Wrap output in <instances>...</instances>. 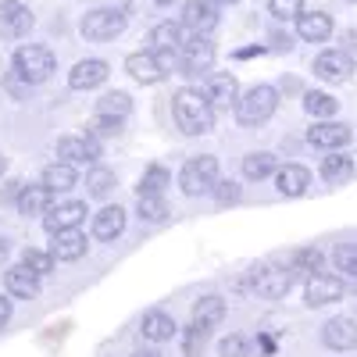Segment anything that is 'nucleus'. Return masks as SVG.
Instances as JSON below:
<instances>
[{"instance_id": "nucleus-44", "label": "nucleus", "mask_w": 357, "mask_h": 357, "mask_svg": "<svg viewBox=\"0 0 357 357\" xmlns=\"http://www.w3.org/2000/svg\"><path fill=\"white\" fill-rule=\"evenodd\" d=\"M8 321H11V301H8V296H0V329H4Z\"/></svg>"}, {"instance_id": "nucleus-31", "label": "nucleus", "mask_w": 357, "mask_h": 357, "mask_svg": "<svg viewBox=\"0 0 357 357\" xmlns=\"http://www.w3.org/2000/svg\"><path fill=\"white\" fill-rule=\"evenodd\" d=\"M318 172H321L325 183H336V186H340V183H347V178L354 175V161H350L347 154H329V158L321 161Z\"/></svg>"}, {"instance_id": "nucleus-45", "label": "nucleus", "mask_w": 357, "mask_h": 357, "mask_svg": "<svg viewBox=\"0 0 357 357\" xmlns=\"http://www.w3.org/2000/svg\"><path fill=\"white\" fill-rule=\"evenodd\" d=\"M254 54H264V47H247V50H236V57H254Z\"/></svg>"}, {"instance_id": "nucleus-29", "label": "nucleus", "mask_w": 357, "mask_h": 357, "mask_svg": "<svg viewBox=\"0 0 357 357\" xmlns=\"http://www.w3.org/2000/svg\"><path fill=\"white\" fill-rule=\"evenodd\" d=\"M272 172H279V158L275 154H268V151H257V154H247L243 158V175L247 178H268Z\"/></svg>"}, {"instance_id": "nucleus-41", "label": "nucleus", "mask_w": 357, "mask_h": 357, "mask_svg": "<svg viewBox=\"0 0 357 357\" xmlns=\"http://www.w3.org/2000/svg\"><path fill=\"white\" fill-rule=\"evenodd\" d=\"M250 340L247 336H225L222 340V357H247Z\"/></svg>"}, {"instance_id": "nucleus-2", "label": "nucleus", "mask_w": 357, "mask_h": 357, "mask_svg": "<svg viewBox=\"0 0 357 357\" xmlns=\"http://www.w3.org/2000/svg\"><path fill=\"white\" fill-rule=\"evenodd\" d=\"M178 186H183L186 197H204L218 186V158L211 154H200V158H190L178 172Z\"/></svg>"}, {"instance_id": "nucleus-33", "label": "nucleus", "mask_w": 357, "mask_h": 357, "mask_svg": "<svg viewBox=\"0 0 357 357\" xmlns=\"http://www.w3.org/2000/svg\"><path fill=\"white\" fill-rule=\"evenodd\" d=\"M304 111L314 114V118H333L340 111V100L329 97V93H307L304 97Z\"/></svg>"}, {"instance_id": "nucleus-40", "label": "nucleus", "mask_w": 357, "mask_h": 357, "mask_svg": "<svg viewBox=\"0 0 357 357\" xmlns=\"http://www.w3.org/2000/svg\"><path fill=\"white\" fill-rule=\"evenodd\" d=\"M86 186H89V197H107L111 186H114V175L104 172V168H97V172L86 175Z\"/></svg>"}, {"instance_id": "nucleus-18", "label": "nucleus", "mask_w": 357, "mask_h": 357, "mask_svg": "<svg viewBox=\"0 0 357 357\" xmlns=\"http://www.w3.org/2000/svg\"><path fill=\"white\" fill-rule=\"evenodd\" d=\"M107 75H111L107 61H100V57H86V61H79V65L68 72V86H72V89H93V86H100Z\"/></svg>"}, {"instance_id": "nucleus-20", "label": "nucleus", "mask_w": 357, "mask_h": 357, "mask_svg": "<svg viewBox=\"0 0 357 357\" xmlns=\"http://www.w3.org/2000/svg\"><path fill=\"white\" fill-rule=\"evenodd\" d=\"M204 93L211 97V104L229 107V104L240 100V82H236L232 75H225V72H215V75L204 79Z\"/></svg>"}, {"instance_id": "nucleus-13", "label": "nucleus", "mask_w": 357, "mask_h": 357, "mask_svg": "<svg viewBox=\"0 0 357 357\" xmlns=\"http://www.w3.org/2000/svg\"><path fill=\"white\" fill-rule=\"evenodd\" d=\"M314 75L325 79V82H343L354 75V57L343 54V50H325L314 57Z\"/></svg>"}, {"instance_id": "nucleus-48", "label": "nucleus", "mask_w": 357, "mask_h": 357, "mask_svg": "<svg viewBox=\"0 0 357 357\" xmlns=\"http://www.w3.org/2000/svg\"><path fill=\"white\" fill-rule=\"evenodd\" d=\"M4 172H8V158H4V154H0V175H4Z\"/></svg>"}, {"instance_id": "nucleus-12", "label": "nucleus", "mask_w": 357, "mask_h": 357, "mask_svg": "<svg viewBox=\"0 0 357 357\" xmlns=\"http://www.w3.org/2000/svg\"><path fill=\"white\" fill-rule=\"evenodd\" d=\"M350 126H343V122H314L311 129H307V143L311 146H321V151H340V146H347L350 143Z\"/></svg>"}, {"instance_id": "nucleus-42", "label": "nucleus", "mask_w": 357, "mask_h": 357, "mask_svg": "<svg viewBox=\"0 0 357 357\" xmlns=\"http://www.w3.org/2000/svg\"><path fill=\"white\" fill-rule=\"evenodd\" d=\"M211 193H215L218 204H236V200H240V186H236L232 178H218V186Z\"/></svg>"}, {"instance_id": "nucleus-32", "label": "nucleus", "mask_w": 357, "mask_h": 357, "mask_svg": "<svg viewBox=\"0 0 357 357\" xmlns=\"http://www.w3.org/2000/svg\"><path fill=\"white\" fill-rule=\"evenodd\" d=\"M136 215L143 222H161L168 215V207L161 200V193H139V204H136Z\"/></svg>"}, {"instance_id": "nucleus-19", "label": "nucleus", "mask_w": 357, "mask_h": 357, "mask_svg": "<svg viewBox=\"0 0 357 357\" xmlns=\"http://www.w3.org/2000/svg\"><path fill=\"white\" fill-rule=\"evenodd\" d=\"M296 36H301L304 43H325L333 36V18L325 11H304L301 18H296Z\"/></svg>"}, {"instance_id": "nucleus-11", "label": "nucleus", "mask_w": 357, "mask_h": 357, "mask_svg": "<svg viewBox=\"0 0 357 357\" xmlns=\"http://www.w3.org/2000/svg\"><path fill=\"white\" fill-rule=\"evenodd\" d=\"M183 25L190 29V33L207 36V33H211V29L218 25V4H215V0H186V8H183Z\"/></svg>"}, {"instance_id": "nucleus-22", "label": "nucleus", "mask_w": 357, "mask_h": 357, "mask_svg": "<svg viewBox=\"0 0 357 357\" xmlns=\"http://www.w3.org/2000/svg\"><path fill=\"white\" fill-rule=\"evenodd\" d=\"M50 200H54V190H50L47 183L22 186V190H18V211H22V215H47V211H50Z\"/></svg>"}, {"instance_id": "nucleus-4", "label": "nucleus", "mask_w": 357, "mask_h": 357, "mask_svg": "<svg viewBox=\"0 0 357 357\" xmlns=\"http://www.w3.org/2000/svg\"><path fill=\"white\" fill-rule=\"evenodd\" d=\"M126 11L122 8H93V11H86L82 25H79V33L86 40H93V43H107L114 36H122L126 33Z\"/></svg>"}, {"instance_id": "nucleus-50", "label": "nucleus", "mask_w": 357, "mask_h": 357, "mask_svg": "<svg viewBox=\"0 0 357 357\" xmlns=\"http://www.w3.org/2000/svg\"><path fill=\"white\" fill-rule=\"evenodd\" d=\"M154 4H161V8H168V4H175V0H154Z\"/></svg>"}, {"instance_id": "nucleus-27", "label": "nucleus", "mask_w": 357, "mask_h": 357, "mask_svg": "<svg viewBox=\"0 0 357 357\" xmlns=\"http://www.w3.org/2000/svg\"><path fill=\"white\" fill-rule=\"evenodd\" d=\"M151 43H154V50H178L186 43V25L183 22H161V25H154Z\"/></svg>"}, {"instance_id": "nucleus-38", "label": "nucleus", "mask_w": 357, "mask_h": 357, "mask_svg": "<svg viewBox=\"0 0 357 357\" xmlns=\"http://www.w3.org/2000/svg\"><path fill=\"white\" fill-rule=\"evenodd\" d=\"M333 264L343 275H357V243H343L333 250Z\"/></svg>"}, {"instance_id": "nucleus-25", "label": "nucleus", "mask_w": 357, "mask_h": 357, "mask_svg": "<svg viewBox=\"0 0 357 357\" xmlns=\"http://www.w3.org/2000/svg\"><path fill=\"white\" fill-rule=\"evenodd\" d=\"M139 333H143V340H151V343H165V340H172L178 329H175L172 314H165V311H146L143 321H139Z\"/></svg>"}, {"instance_id": "nucleus-36", "label": "nucleus", "mask_w": 357, "mask_h": 357, "mask_svg": "<svg viewBox=\"0 0 357 357\" xmlns=\"http://www.w3.org/2000/svg\"><path fill=\"white\" fill-rule=\"evenodd\" d=\"M22 261H25L29 268H33L36 275H50V272H54V261H57V257H54L50 250H36V247H29V250L22 254Z\"/></svg>"}, {"instance_id": "nucleus-30", "label": "nucleus", "mask_w": 357, "mask_h": 357, "mask_svg": "<svg viewBox=\"0 0 357 357\" xmlns=\"http://www.w3.org/2000/svg\"><path fill=\"white\" fill-rule=\"evenodd\" d=\"M321 261H325V254L318 250V247H301L293 257H289V268H293V275H314V272H321Z\"/></svg>"}, {"instance_id": "nucleus-21", "label": "nucleus", "mask_w": 357, "mask_h": 357, "mask_svg": "<svg viewBox=\"0 0 357 357\" xmlns=\"http://www.w3.org/2000/svg\"><path fill=\"white\" fill-rule=\"evenodd\" d=\"M307 186H311V172L304 165H286L275 172V190L282 197H304Z\"/></svg>"}, {"instance_id": "nucleus-24", "label": "nucleus", "mask_w": 357, "mask_h": 357, "mask_svg": "<svg viewBox=\"0 0 357 357\" xmlns=\"http://www.w3.org/2000/svg\"><path fill=\"white\" fill-rule=\"evenodd\" d=\"M126 232V211L122 207H104V211L93 215V236L97 240H118V236Z\"/></svg>"}, {"instance_id": "nucleus-51", "label": "nucleus", "mask_w": 357, "mask_h": 357, "mask_svg": "<svg viewBox=\"0 0 357 357\" xmlns=\"http://www.w3.org/2000/svg\"><path fill=\"white\" fill-rule=\"evenodd\" d=\"M350 4H357V0H350Z\"/></svg>"}, {"instance_id": "nucleus-6", "label": "nucleus", "mask_w": 357, "mask_h": 357, "mask_svg": "<svg viewBox=\"0 0 357 357\" xmlns=\"http://www.w3.org/2000/svg\"><path fill=\"white\" fill-rule=\"evenodd\" d=\"M215 61V43L193 33L183 47H178V68H183V75H197V72H207Z\"/></svg>"}, {"instance_id": "nucleus-16", "label": "nucleus", "mask_w": 357, "mask_h": 357, "mask_svg": "<svg viewBox=\"0 0 357 357\" xmlns=\"http://www.w3.org/2000/svg\"><path fill=\"white\" fill-rule=\"evenodd\" d=\"M40 279H43V275H36L25 261H22V264H11L8 272H4L8 293H11V296H22V301H33V296L40 293Z\"/></svg>"}, {"instance_id": "nucleus-46", "label": "nucleus", "mask_w": 357, "mask_h": 357, "mask_svg": "<svg viewBox=\"0 0 357 357\" xmlns=\"http://www.w3.org/2000/svg\"><path fill=\"white\" fill-rule=\"evenodd\" d=\"M132 357H161V354H158V350H136Z\"/></svg>"}, {"instance_id": "nucleus-49", "label": "nucleus", "mask_w": 357, "mask_h": 357, "mask_svg": "<svg viewBox=\"0 0 357 357\" xmlns=\"http://www.w3.org/2000/svg\"><path fill=\"white\" fill-rule=\"evenodd\" d=\"M8 250V240H4V236H0V254H4Z\"/></svg>"}, {"instance_id": "nucleus-39", "label": "nucleus", "mask_w": 357, "mask_h": 357, "mask_svg": "<svg viewBox=\"0 0 357 357\" xmlns=\"http://www.w3.org/2000/svg\"><path fill=\"white\" fill-rule=\"evenodd\" d=\"M122 132V118H111V114H97V122L89 126V136L93 139H111Z\"/></svg>"}, {"instance_id": "nucleus-10", "label": "nucleus", "mask_w": 357, "mask_h": 357, "mask_svg": "<svg viewBox=\"0 0 357 357\" xmlns=\"http://www.w3.org/2000/svg\"><path fill=\"white\" fill-rule=\"evenodd\" d=\"M343 275H329V272H314L307 279V304L311 307H325V304H336L343 296Z\"/></svg>"}, {"instance_id": "nucleus-34", "label": "nucleus", "mask_w": 357, "mask_h": 357, "mask_svg": "<svg viewBox=\"0 0 357 357\" xmlns=\"http://www.w3.org/2000/svg\"><path fill=\"white\" fill-rule=\"evenodd\" d=\"M165 186H172V175L161 165H151L139 178V193H165Z\"/></svg>"}, {"instance_id": "nucleus-28", "label": "nucleus", "mask_w": 357, "mask_h": 357, "mask_svg": "<svg viewBox=\"0 0 357 357\" xmlns=\"http://www.w3.org/2000/svg\"><path fill=\"white\" fill-rule=\"evenodd\" d=\"M225 318V301L222 296H200V301L193 304V321L197 325H204V329H211V325H218Z\"/></svg>"}, {"instance_id": "nucleus-43", "label": "nucleus", "mask_w": 357, "mask_h": 357, "mask_svg": "<svg viewBox=\"0 0 357 357\" xmlns=\"http://www.w3.org/2000/svg\"><path fill=\"white\" fill-rule=\"evenodd\" d=\"M204 340H207V329H204V325H190V333H186V354H197L200 347H204Z\"/></svg>"}, {"instance_id": "nucleus-5", "label": "nucleus", "mask_w": 357, "mask_h": 357, "mask_svg": "<svg viewBox=\"0 0 357 357\" xmlns=\"http://www.w3.org/2000/svg\"><path fill=\"white\" fill-rule=\"evenodd\" d=\"M15 75L29 86L36 82H47L54 75V54L47 47H36V43H25L15 50Z\"/></svg>"}, {"instance_id": "nucleus-35", "label": "nucleus", "mask_w": 357, "mask_h": 357, "mask_svg": "<svg viewBox=\"0 0 357 357\" xmlns=\"http://www.w3.org/2000/svg\"><path fill=\"white\" fill-rule=\"evenodd\" d=\"M132 111V100L129 93H107L97 100V114H111V118H126Z\"/></svg>"}, {"instance_id": "nucleus-1", "label": "nucleus", "mask_w": 357, "mask_h": 357, "mask_svg": "<svg viewBox=\"0 0 357 357\" xmlns=\"http://www.w3.org/2000/svg\"><path fill=\"white\" fill-rule=\"evenodd\" d=\"M172 111H175V126L183 129L186 136H204V132H211V126H215V104H211V97H207L204 89L183 86L172 97Z\"/></svg>"}, {"instance_id": "nucleus-8", "label": "nucleus", "mask_w": 357, "mask_h": 357, "mask_svg": "<svg viewBox=\"0 0 357 357\" xmlns=\"http://www.w3.org/2000/svg\"><path fill=\"white\" fill-rule=\"evenodd\" d=\"M250 286L257 289V296H264V301H279V296H286L289 286H293V268H257L250 275Z\"/></svg>"}, {"instance_id": "nucleus-7", "label": "nucleus", "mask_w": 357, "mask_h": 357, "mask_svg": "<svg viewBox=\"0 0 357 357\" xmlns=\"http://www.w3.org/2000/svg\"><path fill=\"white\" fill-rule=\"evenodd\" d=\"M97 158H100V146H97V139L93 136H65V139H57V161H68V165H97Z\"/></svg>"}, {"instance_id": "nucleus-9", "label": "nucleus", "mask_w": 357, "mask_h": 357, "mask_svg": "<svg viewBox=\"0 0 357 357\" xmlns=\"http://www.w3.org/2000/svg\"><path fill=\"white\" fill-rule=\"evenodd\" d=\"M33 11L18 0H0V36L4 40H22L29 29H33Z\"/></svg>"}, {"instance_id": "nucleus-47", "label": "nucleus", "mask_w": 357, "mask_h": 357, "mask_svg": "<svg viewBox=\"0 0 357 357\" xmlns=\"http://www.w3.org/2000/svg\"><path fill=\"white\" fill-rule=\"evenodd\" d=\"M218 8H229V4H240V0H215Z\"/></svg>"}, {"instance_id": "nucleus-14", "label": "nucleus", "mask_w": 357, "mask_h": 357, "mask_svg": "<svg viewBox=\"0 0 357 357\" xmlns=\"http://www.w3.org/2000/svg\"><path fill=\"white\" fill-rule=\"evenodd\" d=\"M86 218V204L82 200H65L50 207V211L43 215V229L54 236V232H65V229H79V222Z\"/></svg>"}, {"instance_id": "nucleus-23", "label": "nucleus", "mask_w": 357, "mask_h": 357, "mask_svg": "<svg viewBox=\"0 0 357 357\" xmlns=\"http://www.w3.org/2000/svg\"><path fill=\"white\" fill-rule=\"evenodd\" d=\"M50 254L57 261H79L86 254V236L79 229H65V232H54V243H50Z\"/></svg>"}, {"instance_id": "nucleus-15", "label": "nucleus", "mask_w": 357, "mask_h": 357, "mask_svg": "<svg viewBox=\"0 0 357 357\" xmlns=\"http://www.w3.org/2000/svg\"><path fill=\"white\" fill-rule=\"evenodd\" d=\"M321 343L329 350H354L357 347V318H329L321 329Z\"/></svg>"}, {"instance_id": "nucleus-37", "label": "nucleus", "mask_w": 357, "mask_h": 357, "mask_svg": "<svg viewBox=\"0 0 357 357\" xmlns=\"http://www.w3.org/2000/svg\"><path fill=\"white\" fill-rule=\"evenodd\" d=\"M268 11L279 22H296L304 15V0H268Z\"/></svg>"}, {"instance_id": "nucleus-17", "label": "nucleus", "mask_w": 357, "mask_h": 357, "mask_svg": "<svg viewBox=\"0 0 357 357\" xmlns=\"http://www.w3.org/2000/svg\"><path fill=\"white\" fill-rule=\"evenodd\" d=\"M126 72H129L136 82H143V86H154V82H161V75H165V68H161V61H158L154 50L129 54V57H126Z\"/></svg>"}, {"instance_id": "nucleus-26", "label": "nucleus", "mask_w": 357, "mask_h": 357, "mask_svg": "<svg viewBox=\"0 0 357 357\" xmlns=\"http://www.w3.org/2000/svg\"><path fill=\"white\" fill-rule=\"evenodd\" d=\"M43 183H47L54 193H68V190H75V183H79L75 165H68V161H54V165H47V168H43Z\"/></svg>"}, {"instance_id": "nucleus-3", "label": "nucleus", "mask_w": 357, "mask_h": 357, "mask_svg": "<svg viewBox=\"0 0 357 357\" xmlns=\"http://www.w3.org/2000/svg\"><path fill=\"white\" fill-rule=\"evenodd\" d=\"M275 107H279V93L272 86H250L236 100V118H240V126H261L275 114Z\"/></svg>"}]
</instances>
